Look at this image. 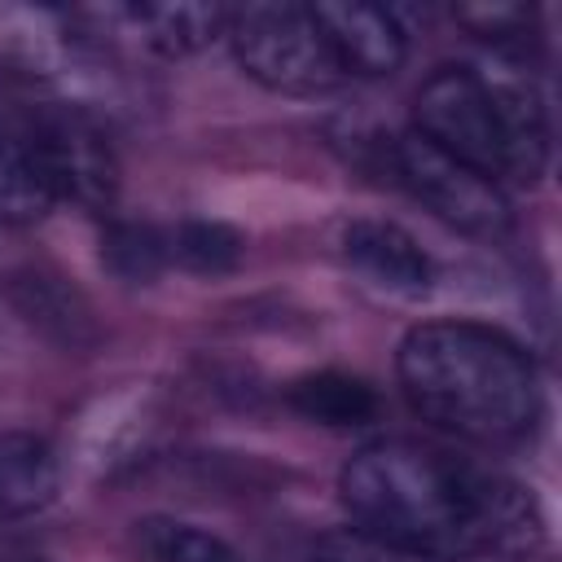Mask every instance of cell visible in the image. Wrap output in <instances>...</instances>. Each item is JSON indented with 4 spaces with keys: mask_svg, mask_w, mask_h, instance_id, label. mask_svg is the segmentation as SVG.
Returning <instances> with one entry per match:
<instances>
[{
    "mask_svg": "<svg viewBox=\"0 0 562 562\" xmlns=\"http://www.w3.org/2000/svg\"><path fill=\"white\" fill-rule=\"evenodd\" d=\"M101 259L119 281H154L171 255H167V233H158L154 224H132V220H114L101 233Z\"/></svg>",
    "mask_w": 562,
    "mask_h": 562,
    "instance_id": "obj_17",
    "label": "cell"
},
{
    "mask_svg": "<svg viewBox=\"0 0 562 562\" xmlns=\"http://www.w3.org/2000/svg\"><path fill=\"white\" fill-rule=\"evenodd\" d=\"M31 149L40 154V167L57 198H70L88 211H105L119 193V162L105 140V132L83 119L79 110H48L35 114L26 127Z\"/></svg>",
    "mask_w": 562,
    "mask_h": 562,
    "instance_id": "obj_7",
    "label": "cell"
},
{
    "mask_svg": "<svg viewBox=\"0 0 562 562\" xmlns=\"http://www.w3.org/2000/svg\"><path fill=\"white\" fill-rule=\"evenodd\" d=\"M400 391L422 422L465 443H518L540 422L536 360L483 321H422L395 351Z\"/></svg>",
    "mask_w": 562,
    "mask_h": 562,
    "instance_id": "obj_2",
    "label": "cell"
},
{
    "mask_svg": "<svg viewBox=\"0 0 562 562\" xmlns=\"http://www.w3.org/2000/svg\"><path fill=\"white\" fill-rule=\"evenodd\" d=\"M57 193L31 149L26 132L0 127V224H40Z\"/></svg>",
    "mask_w": 562,
    "mask_h": 562,
    "instance_id": "obj_13",
    "label": "cell"
},
{
    "mask_svg": "<svg viewBox=\"0 0 562 562\" xmlns=\"http://www.w3.org/2000/svg\"><path fill=\"white\" fill-rule=\"evenodd\" d=\"M285 400L299 417L316 422V426H329V430H356V426H369L382 408L378 391L356 378V373H342V369H316V373H303L285 386Z\"/></svg>",
    "mask_w": 562,
    "mask_h": 562,
    "instance_id": "obj_12",
    "label": "cell"
},
{
    "mask_svg": "<svg viewBox=\"0 0 562 562\" xmlns=\"http://www.w3.org/2000/svg\"><path fill=\"white\" fill-rule=\"evenodd\" d=\"M338 250L351 272H360L369 285H378L395 299H422L435 290V259L395 220H378V215L347 220Z\"/></svg>",
    "mask_w": 562,
    "mask_h": 562,
    "instance_id": "obj_10",
    "label": "cell"
},
{
    "mask_svg": "<svg viewBox=\"0 0 562 562\" xmlns=\"http://www.w3.org/2000/svg\"><path fill=\"white\" fill-rule=\"evenodd\" d=\"M413 132L496 184H536L553 154L549 105L522 70L439 66L413 97Z\"/></svg>",
    "mask_w": 562,
    "mask_h": 562,
    "instance_id": "obj_3",
    "label": "cell"
},
{
    "mask_svg": "<svg viewBox=\"0 0 562 562\" xmlns=\"http://www.w3.org/2000/svg\"><path fill=\"white\" fill-rule=\"evenodd\" d=\"M224 40L237 66L268 92L281 97H325L347 83L312 4L263 0L228 9Z\"/></svg>",
    "mask_w": 562,
    "mask_h": 562,
    "instance_id": "obj_4",
    "label": "cell"
},
{
    "mask_svg": "<svg viewBox=\"0 0 562 562\" xmlns=\"http://www.w3.org/2000/svg\"><path fill=\"white\" fill-rule=\"evenodd\" d=\"M391 171L430 215H439L443 224L470 237H505L514 228V206L505 189L483 171L448 158L417 132L391 140Z\"/></svg>",
    "mask_w": 562,
    "mask_h": 562,
    "instance_id": "obj_5",
    "label": "cell"
},
{
    "mask_svg": "<svg viewBox=\"0 0 562 562\" xmlns=\"http://www.w3.org/2000/svg\"><path fill=\"white\" fill-rule=\"evenodd\" d=\"M61 277H44V272H26V277H18V285H13V294H18V307L26 312V321L31 325H40V329H48L53 338H61V342H79V329H88L92 321V312H88V303L75 294V290H66V285H57Z\"/></svg>",
    "mask_w": 562,
    "mask_h": 562,
    "instance_id": "obj_16",
    "label": "cell"
},
{
    "mask_svg": "<svg viewBox=\"0 0 562 562\" xmlns=\"http://www.w3.org/2000/svg\"><path fill=\"white\" fill-rule=\"evenodd\" d=\"M338 501L356 531L417 562L531 553L544 540L522 483L408 435L364 443L338 474Z\"/></svg>",
    "mask_w": 562,
    "mask_h": 562,
    "instance_id": "obj_1",
    "label": "cell"
},
{
    "mask_svg": "<svg viewBox=\"0 0 562 562\" xmlns=\"http://www.w3.org/2000/svg\"><path fill=\"white\" fill-rule=\"evenodd\" d=\"M61 492L57 448L35 430H0V522L44 514Z\"/></svg>",
    "mask_w": 562,
    "mask_h": 562,
    "instance_id": "obj_11",
    "label": "cell"
},
{
    "mask_svg": "<svg viewBox=\"0 0 562 562\" xmlns=\"http://www.w3.org/2000/svg\"><path fill=\"white\" fill-rule=\"evenodd\" d=\"M307 562H417V558H408V553H400V549H391V544H382L356 527H338V531L316 536Z\"/></svg>",
    "mask_w": 562,
    "mask_h": 562,
    "instance_id": "obj_18",
    "label": "cell"
},
{
    "mask_svg": "<svg viewBox=\"0 0 562 562\" xmlns=\"http://www.w3.org/2000/svg\"><path fill=\"white\" fill-rule=\"evenodd\" d=\"M75 18L97 44H123L162 61L211 48L228 26L224 4H92L75 9Z\"/></svg>",
    "mask_w": 562,
    "mask_h": 562,
    "instance_id": "obj_6",
    "label": "cell"
},
{
    "mask_svg": "<svg viewBox=\"0 0 562 562\" xmlns=\"http://www.w3.org/2000/svg\"><path fill=\"white\" fill-rule=\"evenodd\" d=\"M136 544L149 562H241V553L211 527L149 514L136 522Z\"/></svg>",
    "mask_w": 562,
    "mask_h": 562,
    "instance_id": "obj_14",
    "label": "cell"
},
{
    "mask_svg": "<svg viewBox=\"0 0 562 562\" xmlns=\"http://www.w3.org/2000/svg\"><path fill=\"white\" fill-rule=\"evenodd\" d=\"M312 13L347 79H382L404 66L408 31L395 9L369 0H321Z\"/></svg>",
    "mask_w": 562,
    "mask_h": 562,
    "instance_id": "obj_9",
    "label": "cell"
},
{
    "mask_svg": "<svg viewBox=\"0 0 562 562\" xmlns=\"http://www.w3.org/2000/svg\"><path fill=\"white\" fill-rule=\"evenodd\" d=\"M97 40L79 26L75 9L0 4V61L35 79H70L92 66Z\"/></svg>",
    "mask_w": 562,
    "mask_h": 562,
    "instance_id": "obj_8",
    "label": "cell"
},
{
    "mask_svg": "<svg viewBox=\"0 0 562 562\" xmlns=\"http://www.w3.org/2000/svg\"><path fill=\"white\" fill-rule=\"evenodd\" d=\"M167 255H171V263H180L189 272L224 277L241 263L246 237L224 220H184V224H176V233H167Z\"/></svg>",
    "mask_w": 562,
    "mask_h": 562,
    "instance_id": "obj_15",
    "label": "cell"
}]
</instances>
